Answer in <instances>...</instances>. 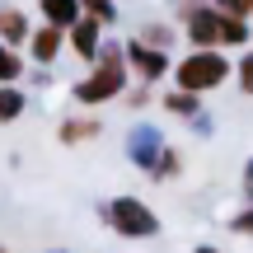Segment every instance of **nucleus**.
Instances as JSON below:
<instances>
[{
    "label": "nucleus",
    "instance_id": "nucleus-14",
    "mask_svg": "<svg viewBox=\"0 0 253 253\" xmlns=\"http://www.w3.org/2000/svg\"><path fill=\"white\" fill-rule=\"evenodd\" d=\"M80 9L89 19H99V24H113L118 19V9H113V0H80Z\"/></svg>",
    "mask_w": 253,
    "mask_h": 253
},
{
    "label": "nucleus",
    "instance_id": "nucleus-17",
    "mask_svg": "<svg viewBox=\"0 0 253 253\" xmlns=\"http://www.w3.org/2000/svg\"><path fill=\"white\" fill-rule=\"evenodd\" d=\"M169 108H173V113H197V99L178 89V94H169Z\"/></svg>",
    "mask_w": 253,
    "mask_h": 253
},
{
    "label": "nucleus",
    "instance_id": "nucleus-8",
    "mask_svg": "<svg viewBox=\"0 0 253 253\" xmlns=\"http://www.w3.org/2000/svg\"><path fill=\"white\" fill-rule=\"evenodd\" d=\"M42 14H47V24L52 28H75L80 24V0H42Z\"/></svg>",
    "mask_w": 253,
    "mask_h": 253
},
{
    "label": "nucleus",
    "instance_id": "nucleus-3",
    "mask_svg": "<svg viewBox=\"0 0 253 253\" xmlns=\"http://www.w3.org/2000/svg\"><path fill=\"white\" fill-rule=\"evenodd\" d=\"M225 75H230V61L220 52H192L188 61H178V89L202 94V89H216Z\"/></svg>",
    "mask_w": 253,
    "mask_h": 253
},
{
    "label": "nucleus",
    "instance_id": "nucleus-11",
    "mask_svg": "<svg viewBox=\"0 0 253 253\" xmlns=\"http://www.w3.org/2000/svg\"><path fill=\"white\" fill-rule=\"evenodd\" d=\"M19 113H24V94L14 84H0V122H14Z\"/></svg>",
    "mask_w": 253,
    "mask_h": 253
},
{
    "label": "nucleus",
    "instance_id": "nucleus-15",
    "mask_svg": "<svg viewBox=\"0 0 253 253\" xmlns=\"http://www.w3.org/2000/svg\"><path fill=\"white\" fill-rule=\"evenodd\" d=\"M220 42L244 47V42H249V24H244V19H225V28H220Z\"/></svg>",
    "mask_w": 253,
    "mask_h": 253
},
{
    "label": "nucleus",
    "instance_id": "nucleus-10",
    "mask_svg": "<svg viewBox=\"0 0 253 253\" xmlns=\"http://www.w3.org/2000/svg\"><path fill=\"white\" fill-rule=\"evenodd\" d=\"M24 33H28L24 14H19V9H0V38H5V47H9V42H19Z\"/></svg>",
    "mask_w": 253,
    "mask_h": 253
},
{
    "label": "nucleus",
    "instance_id": "nucleus-20",
    "mask_svg": "<svg viewBox=\"0 0 253 253\" xmlns=\"http://www.w3.org/2000/svg\"><path fill=\"white\" fill-rule=\"evenodd\" d=\"M244 192H249V202H253V160H249V178H244Z\"/></svg>",
    "mask_w": 253,
    "mask_h": 253
},
{
    "label": "nucleus",
    "instance_id": "nucleus-9",
    "mask_svg": "<svg viewBox=\"0 0 253 253\" xmlns=\"http://www.w3.org/2000/svg\"><path fill=\"white\" fill-rule=\"evenodd\" d=\"M28 47H33V56H38V61H52V56H56V47H61V28L42 24V28L33 33V42H28Z\"/></svg>",
    "mask_w": 253,
    "mask_h": 253
},
{
    "label": "nucleus",
    "instance_id": "nucleus-19",
    "mask_svg": "<svg viewBox=\"0 0 253 253\" xmlns=\"http://www.w3.org/2000/svg\"><path fill=\"white\" fill-rule=\"evenodd\" d=\"M239 89H244V94H253V52L244 56V61H239Z\"/></svg>",
    "mask_w": 253,
    "mask_h": 253
},
{
    "label": "nucleus",
    "instance_id": "nucleus-4",
    "mask_svg": "<svg viewBox=\"0 0 253 253\" xmlns=\"http://www.w3.org/2000/svg\"><path fill=\"white\" fill-rule=\"evenodd\" d=\"M220 28H225V14H216V9H202V5L188 9V38L202 47V52H216Z\"/></svg>",
    "mask_w": 253,
    "mask_h": 253
},
{
    "label": "nucleus",
    "instance_id": "nucleus-13",
    "mask_svg": "<svg viewBox=\"0 0 253 253\" xmlns=\"http://www.w3.org/2000/svg\"><path fill=\"white\" fill-rule=\"evenodd\" d=\"M94 131H99V122H89V118H84V122H66V126H61V141L75 145V141H89Z\"/></svg>",
    "mask_w": 253,
    "mask_h": 253
},
{
    "label": "nucleus",
    "instance_id": "nucleus-6",
    "mask_svg": "<svg viewBox=\"0 0 253 253\" xmlns=\"http://www.w3.org/2000/svg\"><path fill=\"white\" fill-rule=\"evenodd\" d=\"M122 52H126V61L136 66V75H141V80H160V75H164V52H160V47H150V42H141V38H136V42L122 47Z\"/></svg>",
    "mask_w": 253,
    "mask_h": 253
},
{
    "label": "nucleus",
    "instance_id": "nucleus-22",
    "mask_svg": "<svg viewBox=\"0 0 253 253\" xmlns=\"http://www.w3.org/2000/svg\"><path fill=\"white\" fill-rule=\"evenodd\" d=\"M0 253H5V249H0Z\"/></svg>",
    "mask_w": 253,
    "mask_h": 253
},
{
    "label": "nucleus",
    "instance_id": "nucleus-2",
    "mask_svg": "<svg viewBox=\"0 0 253 253\" xmlns=\"http://www.w3.org/2000/svg\"><path fill=\"white\" fill-rule=\"evenodd\" d=\"M103 220H108L118 235H126V239H150L155 230H160L155 211L145 207L141 197H118V202H108V207H103Z\"/></svg>",
    "mask_w": 253,
    "mask_h": 253
},
{
    "label": "nucleus",
    "instance_id": "nucleus-7",
    "mask_svg": "<svg viewBox=\"0 0 253 253\" xmlns=\"http://www.w3.org/2000/svg\"><path fill=\"white\" fill-rule=\"evenodd\" d=\"M99 28H103V24H99V19H89V14L71 28V42H75V52H80L84 61H89V56H99Z\"/></svg>",
    "mask_w": 253,
    "mask_h": 253
},
{
    "label": "nucleus",
    "instance_id": "nucleus-16",
    "mask_svg": "<svg viewBox=\"0 0 253 253\" xmlns=\"http://www.w3.org/2000/svg\"><path fill=\"white\" fill-rule=\"evenodd\" d=\"M253 9V0H216V14H225V19H244Z\"/></svg>",
    "mask_w": 253,
    "mask_h": 253
},
{
    "label": "nucleus",
    "instance_id": "nucleus-1",
    "mask_svg": "<svg viewBox=\"0 0 253 253\" xmlns=\"http://www.w3.org/2000/svg\"><path fill=\"white\" fill-rule=\"evenodd\" d=\"M122 84H126V52L108 47V52L94 61V71L75 84V99L80 103H108V99L122 94Z\"/></svg>",
    "mask_w": 253,
    "mask_h": 253
},
{
    "label": "nucleus",
    "instance_id": "nucleus-18",
    "mask_svg": "<svg viewBox=\"0 0 253 253\" xmlns=\"http://www.w3.org/2000/svg\"><path fill=\"white\" fill-rule=\"evenodd\" d=\"M230 230H235V235H249V239H253V207H249V211H239V216L230 220Z\"/></svg>",
    "mask_w": 253,
    "mask_h": 253
},
{
    "label": "nucleus",
    "instance_id": "nucleus-21",
    "mask_svg": "<svg viewBox=\"0 0 253 253\" xmlns=\"http://www.w3.org/2000/svg\"><path fill=\"white\" fill-rule=\"evenodd\" d=\"M197 253H216V249H211V244H202V249H197Z\"/></svg>",
    "mask_w": 253,
    "mask_h": 253
},
{
    "label": "nucleus",
    "instance_id": "nucleus-5",
    "mask_svg": "<svg viewBox=\"0 0 253 253\" xmlns=\"http://www.w3.org/2000/svg\"><path fill=\"white\" fill-rule=\"evenodd\" d=\"M164 141H160V131H150V126H141V131L131 136V160L141 164V169H150V178L160 173V164H164Z\"/></svg>",
    "mask_w": 253,
    "mask_h": 253
},
{
    "label": "nucleus",
    "instance_id": "nucleus-12",
    "mask_svg": "<svg viewBox=\"0 0 253 253\" xmlns=\"http://www.w3.org/2000/svg\"><path fill=\"white\" fill-rule=\"evenodd\" d=\"M19 71H24V61H19V56L9 52L5 42H0V84H14V80H19Z\"/></svg>",
    "mask_w": 253,
    "mask_h": 253
}]
</instances>
